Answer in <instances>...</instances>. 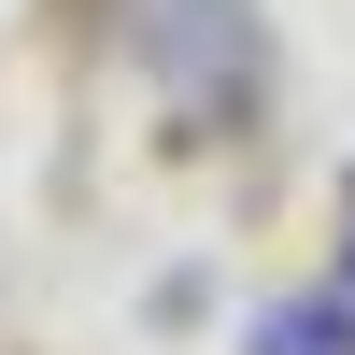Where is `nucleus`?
<instances>
[{"mask_svg":"<svg viewBox=\"0 0 355 355\" xmlns=\"http://www.w3.org/2000/svg\"><path fill=\"white\" fill-rule=\"evenodd\" d=\"M256 355H355V327H341V313H270Z\"/></svg>","mask_w":355,"mask_h":355,"instance_id":"f257e3e1","label":"nucleus"},{"mask_svg":"<svg viewBox=\"0 0 355 355\" xmlns=\"http://www.w3.org/2000/svg\"><path fill=\"white\" fill-rule=\"evenodd\" d=\"M341 270H355V242H341Z\"/></svg>","mask_w":355,"mask_h":355,"instance_id":"f03ea898","label":"nucleus"}]
</instances>
